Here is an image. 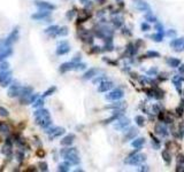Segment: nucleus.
<instances>
[{
  "label": "nucleus",
  "instance_id": "obj_9",
  "mask_svg": "<svg viewBox=\"0 0 184 172\" xmlns=\"http://www.w3.org/2000/svg\"><path fill=\"white\" fill-rule=\"evenodd\" d=\"M20 90H21V86L17 85V84H12L8 88V92L7 94L9 98H16V96L20 95Z\"/></svg>",
  "mask_w": 184,
  "mask_h": 172
},
{
  "label": "nucleus",
  "instance_id": "obj_38",
  "mask_svg": "<svg viewBox=\"0 0 184 172\" xmlns=\"http://www.w3.org/2000/svg\"><path fill=\"white\" fill-rule=\"evenodd\" d=\"M147 56H150V57H159V56H160V54H159L158 52L150 51V52H147Z\"/></svg>",
  "mask_w": 184,
  "mask_h": 172
},
{
  "label": "nucleus",
  "instance_id": "obj_43",
  "mask_svg": "<svg viewBox=\"0 0 184 172\" xmlns=\"http://www.w3.org/2000/svg\"><path fill=\"white\" fill-rule=\"evenodd\" d=\"M113 22H114V24L116 25V27H120L121 24H122V21L121 20H118V19H115V20H113Z\"/></svg>",
  "mask_w": 184,
  "mask_h": 172
},
{
  "label": "nucleus",
  "instance_id": "obj_29",
  "mask_svg": "<svg viewBox=\"0 0 184 172\" xmlns=\"http://www.w3.org/2000/svg\"><path fill=\"white\" fill-rule=\"evenodd\" d=\"M38 167H39V170H40V171H47V170H48L47 163L44 162V161H42V162L38 163Z\"/></svg>",
  "mask_w": 184,
  "mask_h": 172
},
{
  "label": "nucleus",
  "instance_id": "obj_24",
  "mask_svg": "<svg viewBox=\"0 0 184 172\" xmlns=\"http://www.w3.org/2000/svg\"><path fill=\"white\" fill-rule=\"evenodd\" d=\"M43 106H44V98H38L37 100H36L32 103V107H33V108H36V109H38V108H42Z\"/></svg>",
  "mask_w": 184,
  "mask_h": 172
},
{
  "label": "nucleus",
  "instance_id": "obj_41",
  "mask_svg": "<svg viewBox=\"0 0 184 172\" xmlns=\"http://www.w3.org/2000/svg\"><path fill=\"white\" fill-rule=\"evenodd\" d=\"M74 15H75V12H74V10H69V12L67 13V19H68V20H71V19H73V16H74Z\"/></svg>",
  "mask_w": 184,
  "mask_h": 172
},
{
  "label": "nucleus",
  "instance_id": "obj_47",
  "mask_svg": "<svg viewBox=\"0 0 184 172\" xmlns=\"http://www.w3.org/2000/svg\"><path fill=\"white\" fill-rule=\"evenodd\" d=\"M80 2H82V4H86V2H89V0H80Z\"/></svg>",
  "mask_w": 184,
  "mask_h": 172
},
{
  "label": "nucleus",
  "instance_id": "obj_36",
  "mask_svg": "<svg viewBox=\"0 0 184 172\" xmlns=\"http://www.w3.org/2000/svg\"><path fill=\"white\" fill-rule=\"evenodd\" d=\"M162 157H163V159L166 161V163H168V164H169L170 163V155L168 154L167 150H163V152H162Z\"/></svg>",
  "mask_w": 184,
  "mask_h": 172
},
{
  "label": "nucleus",
  "instance_id": "obj_25",
  "mask_svg": "<svg viewBox=\"0 0 184 172\" xmlns=\"http://www.w3.org/2000/svg\"><path fill=\"white\" fill-rule=\"evenodd\" d=\"M57 91V87L55 86H52V87H50L47 91H45L44 92V94H43V98H46V96H50V95H52L54 92Z\"/></svg>",
  "mask_w": 184,
  "mask_h": 172
},
{
  "label": "nucleus",
  "instance_id": "obj_1",
  "mask_svg": "<svg viewBox=\"0 0 184 172\" xmlns=\"http://www.w3.org/2000/svg\"><path fill=\"white\" fill-rule=\"evenodd\" d=\"M35 120H36V124H38L43 129H47L48 126H51L52 124V120H51V116L48 113L47 109H44V108H38L35 113Z\"/></svg>",
  "mask_w": 184,
  "mask_h": 172
},
{
  "label": "nucleus",
  "instance_id": "obj_49",
  "mask_svg": "<svg viewBox=\"0 0 184 172\" xmlns=\"http://www.w3.org/2000/svg\"><path fill=\"white\" fill-rule=\"evenodd\" d=\"M97 1H99V0H97Z\"/></svg>",
  "mask_w": 184,
  "mask_h": 172
},
{
  "label": "nucleus",
  "instance_id": "obj_27",
  "mask_svg": "<svg viewBox=\"0 0 184 172\" xmlns=\"http://www.w3.org/2000/svg\"><path fill=\"white\" fill-rule=\"evenodd\" d=\"M136 7L138 8V9H141V10L148 9V5H147L146 2H144V1H139V2H137Z\"/></svg>",
  "mask_w": 184,
  "mask_h": 172
},
{
  "label": "nucleus",
  "instance_id": "obj_19",
  "mask_svg": "<svg viewBox=\"0 0 184 172\" xmlns=\"http://www.w3.org/2000/svg\"><path fill=\"white\" fill-rule=\"evenodd\" d=\"M144 143H145V139H144V138H138L137 140L132 141L131 146L133 147V148H136V149H141V147H143V146H144Z\"/></svg>",
  "mask_w": 184,
  "mask_h": 172
},
{
  "label": "nucleus",
  "instance_id": "obj_14",
  "mask_svg": "<svg viewBox=\"0 0 184 172\" xmlns=\"http://www.w3.org/2000/svg\"><path fill=\"white\" fill-rule=\"evenodd\" d=\"M74 140H75V135L74 134H67L66 137L60 141V143L62 146H70V145H73Z\"/></svg>",
  "mask_w": 184,
  "mask_h": 172
},
{
  "label": "nucleus",
  "instance_id": "obj_28",
  "mask_svg": "<svg viewBox=\"0 0 184 172\" xmlns=\"http://www.w3.org/2000/svg\"><path fill=\"white\" fill-rule=\"evenodd\" d=\"M135 120H136L137 125H139V126H144L145 125V118L143 116H136Z\"/></svg>",
  "mask_w": 184,
  "mask_h": 172
},
{
  "label": "nucleus",
  "instance_id": "obj_20",
  "mask_svg": "<svg viewBox=\"0 0 184 172\" xmlns=\"http://www.w3.org/2000/svg\"><path fill=\"white\" fill-rule=\"evenodd\" d=\"M97 71H98V69H90V70H88V71L85 72L84 75H83V79H91L93 76H96V73H97Z\"/></svg>",
  "mask_w": 184,
  "mask_h": 172
},
{
  "label": "nucleus",
  "instance_id": "obj_40",
  "mask_svg": "<svg viewBox=\"0 0 184 172\" xmlns=\"http://www.w3.org/2000/svg\"><path fill=\"white\" fill-rule=\"evenodd\" d=\"M141 27H142L143 31H148V30L151 29V27H150L148 24H146V23H142V25H141Z\"/></svg>",
  "mask_w": 184,
  "mask_h": 172
},
{
  "label": "nucleus",
  "instance_id": "obj_22",
  "mask_svg": "<svg viewBox=\"0 0 184 172\" xmlns=\"http://www.w3.org/2000/svg\"><path fill=\"white\" fill-rule=\"evenodd\" d=\"M167 63H168V64H169L171 68H177V67H179V64H181V61H179L178 59L169 57V59L167 60Z\"/></svg>",
  "mask_w": 184,
  "mask_h": 172
},
{
  "label": "nucleus",
  "instance_id": "obj_2",
  "mask_svg": "<svg viewBox=\"0 0 184 172\" xmlns=\"http://www.w3.org/2000/svg\"><path fill=\"white\" fill-rule=\"evenodd\" d=\"M145 159H146V155H145V154L132 153L131 155L126 159V163H127V164H132V165H135V164H141V163L144 162Z\"/></svg>",
  "mask_w": 184,
  "mask_h": 172
},
{
  "label": "nucleus",
  "instance_id": "obj_23",
  "mask_svg": "<svg viewBox=\"0 0 184 172\" xmlns=\"http://www.w3.org/2000/svg\"><path fill=\"white\" fill-rule=\"evenodd\" d=\"M69 165H70V163L68 162H63V163H60L59 164V167H58V170L60 172H67L69 171Z\"/></svg>",
  "mask_w": 184,
  "mask_h": 172
},
{
  "label": "nucleus",
  "instance_id": "obj_3",
  "mask_svg": "<svg viewBox=\"0 0 184 172\" xmlns=\"http://www.w3.org/2000/svg\"><path fill=\"white\" fill-rule=\"evenodd\" d=\"M19 37H20V28L19 27H15V28L12 30V32L8 34V37L6 38V40H5L6 45L12 46L13 44L16 43V41L19 40Z\"/></svg>",
  "mask_w": 184,
  "mask_h": 172
},
{
  "label": "nucleus",
  "instance_id": "obj_13",
  "mask_svg": "<svg viewBox=\"0 0 184 172\" xmlns=\"http://www.w3.org/2000/svg\"><path fill=\"white\" fill-rule=\"evenodd\" d=\"M113 86H114V84L112 83V81H103V83H100L98 91L99 92H106V91H108V90H112V88H113Z\"/></svg>",
  "mask_w": 184,
  "mask_h": 172
},
{
  "label": "nucleus",
  "instance_id": "obj_39",
  "mask_svg": "<svg viewBox=\"0 0 184 172\" xmlns=\"http://www.w3.org/2000/svg\"><path fill=\"white\" fill-rule=\"evenodd\" d=\"M106 81V77H98V78H95L93 79V83L95 84H99V83H103V81Z\"/></svg>",
  "mask_w": 184,
  "mask_h": 172
},
{
  "label": "nucleus",
  "instance_id": "obj_12",
  "mask_svg": "<svg viewBox=\"0 0 184 172\" xmlns=\"http://www.w3.org/2000/svg\"><path fill=\"white\" fill-rule=\"evenodd\" d=\"M33 88L31 86H21L20 90V98H24V96H30L32 94Z\"/></svg>",
  "mask_w": 184,
  "mask_h": 172
},
{
  "label": "nucleus",
  "instance_id": "obj_30",
  "mask_svg": "<svg viewBox=\"0 0 184 172\" xmlns=\"http://www.w3.org/2000/svg\"><path fill=\"white\" fill-rule=\"evenodd\" d=\"M156 133L161 134V135H167V130H166L163 126L158 125V126H156Z\"/></svg>",
  "mask_w": 184,
  "mask_h": 172
},
{
  "label": "nucleus",
  "instance_id": "obj_8",
  "mask_svg": "<svg viewBox=\"0 0 184 172\" xmlns=\"http://www.w3.org/2000/svg\"><path fill=\"white\" fill-rule=\"evenodd\" d=\"M69 51H70V47H69L68 43L67 41H61L57 48V54L58 55H65L67 53H69Z\"/></svg>",
  "mask_w": 184,
  "mask_h": 172
},
{
  "label": "nucleus",
  "instance_id": "obj_15",
  "mask_svg": "<svg viewBox=\"0 0 184 172\" xmlns=\"http://www.w3.org/2000/svg\"><path fill=\"white\" fill-rule=\"evenodd\" d=\"M184 40L183 38H178V39H174L171 43H170V46L174 48V49H182L184 47Z\"/></svg>",
  "mask_w": 184,
  "mask_h": 172
},
{
  "label": "nucleus",
  "instance_id": "obj_33",
  "mask_svg": "<svg viewBox=\"0 0 184 172\" xmlns=\"http://www.w3.org/2000/svg\"><path fill=\"white\" fill-rule=\"evenodd\" d=\"M0 116H1V117H8V116H9V111L6 109L5 107H1V106H0Z\"/></svg>",
  "mask_w": 184,
  "mask_h": 172
},
{
  "label": "nucleus",
  "instance_id": "obj_16",
  "mask_svg": "<svg viewBox=\"0 0 184 172\" xmlns=\"http://www.w3.org/2000/svg\"><path fill=\"white\" fill-rule=\"evenodd\" d=\"M12 54H13V48H12V46L7 47L5 51L0 52V62H1V61H4V60L7 59V57H9Z\"/></svg>",
  "mask_w": 184,
  "mask_h": 172
},
{
  "label": "nucleus",
  "instance_id": "obj_17",
  "mask_svg": "<svg viewBox=\"0 0 184 172\" xmlns=\"http://www.w3.org/2000/svg\"><path fill=\"white\" fill-rule=\"evenodd\" d=\"M58 30H59V27H58V25H51V27H48V28L45 30V34H50L51 37H55L58 34Z\"/></svg>",
  "mask_w": 184,
  "mask_h": 172
},
{
  "label": "nucleus",
  "instance_id": "obj_42",
  "mask_svg": "<svg viewBox=\"0 0 184 172\" xmlns=\"http://www.w3.org/2000/svg\"><path fill=\"white\" fill-rule=\"evenodd\" d=\"M145 17H146L147 20H151V22H156V17H154L153 15H151V14H147L146 16H145Z\"/></svg>",
  "mask_w": 184,
  "mask_h": 172
},
{
  "label": "nucleus",
  "instance_id": "obj_18",
  "mask_svg": "<svg viewBox=\"0 0 184 172\" xmlns=\"http://www.w3.org/2000/svg\"><path fill=\"white\" fill-rule=\"evenodd\" d=\"M137 134V130L135 129V127H131V129L128 130V132L126 133V135H124V140L123 141H128V140H130V139H132L133 137H136Z\"/></svg>",
  "mask_w": 184,
  "mask_h": 172
},
{
  "label": "nucleus",
  "instance_id": "obj_5",
  "mask_svg": "<svg viewBox=\"0 0 184 172\" xmlns=\"http://www.w3.org/2000/svg\"><path fill=\"white\" fill-rule=\"evenodd\" d=\"M35 6L38 7L39 9H45V10H54L55 6L52 5L48 1H44V0H36L35 1Z\"/></svg>",
  "mask_w": 184,
  "mask_h": 172
},
{
  "label": "nucleus",
  "instance_id": "obj_7",
  "mask_svg": "<svg viewBox=\"0 0 184 172\" xmlns=\"http://www.w3.org/2000/svg\"><path fill=\"white\" fill-rule=\"evenodd\" d=\"M76 66H77V62H74V61H71V62H66V63H62L60 68H59V70L60 72H67V71H70V70H76Z\"/></svg>",
  "mask_w": 184,
  "mask_h": 172
},
{
  "label": "nucleus",
  "instance_id": "obj_48",
  "mask_svg": "<svg viewBox=\"0 0 184 172\" xmlns=\"http://www.w3.org/2000/svg\"><path fill=\"white\" fill-rule=\"evenodd\" d=\"M116 1H120V0H116Z\"/></svg>",
  "mask_w": 184,
  "mask_h": 172
},
{
  "label": "nucleus",
  "instance_id": "obj_37",
  "mask_svg": "<svg viewBox=\"0 0 184 172\" xmlns=\"http://www.w3.org/2000/svg\"><path fill=\"white\" fill-rule=\"evenodd\" d=\"M10 84H12V76L8 77L4 83H1V86H2V87H7V86H9Z\"/></svg>",
  "mask_w": 184,
  "mask_h": 172
},
{
  "label": "nucleus",
  "instance_id": "obj_6",
  "mask_svg": "<svg viewBox=\"0 0 184 172\" xmlns=\"http://www.w3.org/2000/svg\"><path fill=\"white\" fill-rule=\"evenodd\" d=\"M50 15H51V10L42 9L40 12L35 13V14L31 15V19H32L33 21H40V20H46Z\"/></svg>",
  "mask_w": 184,
  "mask_h": 172
},
{
  "label": "nucleus",
  "instance_id": "obj_26",
  "mask_svg": "<svg viewBox=\"0 0 184 172\" xmlns=\"http://www.w3.org/2000/svg\"><path fill=\"white\" fill-rule=\"evenodd\" d=\"M67 34H68V28H67V27L59 28L57 36H61V37H63V36H67Z\"/></svg>",
  "mask_w": 184,
  "mask_h": 172
},
{
  "label": "nucleus",
  "instance_id": "obj_21",
  "mask_svg": "<svg viewBox=\"0 0 184 172\" xmlns=\"http://www.w3.org/2000/svg\"><path fill=\"white\" fill-rule=\"evenodd\" d=\"M10 76H12V71H9V70L0 71V85H1V83H4V81H5L6 79Z\"/></svg>",
  "mask_w": 184,
  "mask_h": 172
},
{
  "label": "nucleus",
  "instance_id": "obj_4",
  "mask_svg": "<svg viewBox=\"0 0 184 172\" xmlns=\"http://www.w3.org/2000/svg\"><path fill=\"white\" fill-rule=\"evenodd\" d=\"M45 132L50 135V139H54L65 133V129H63V127H60V126H53V127H50V126H48Z\"/></svg>",
  "mask_w": 184,
  "mask_h": 172
},
{
  "label": "nucleus",
  "instance_id": "obj_45",
  "mask_svg": "<svg viewBox=\"0 0 184 172\" xmlns=\"http://www.w3.org/2000/svg\"><path fill=\"white\" fill-rule=\"evenodd\" d=\"M178 70H179V72H181V73H184V66H179Z\"/></svg>",
  "mask_w": 184,
  "mask_h": 172
},
{
  "label": "nucleus",
  "instance_id": "obj_46",
  "mask_svg": "<svg viewBox=\"0 0 184 172\" xmlns=\"http://www.w3.org/2000/svg\"><path fill=\"white\" fill-rule=\"evenodd\" d=\"M167 34H168V36H174L175 31H174V30H170V31H168V32H167Z\"/></svg>",
  "mask_w": 184,
  "mask_h": 172
},
{
  "label": "nucleus",
  "instance_id": "obj_35",
  "mask_svg": "<svg viewBox=\"0 0 184 172\" xmlns=\"http://www.w3.org/2000/svg\"><path fill=\"white\" fill-rule=\"evenodd\" d=\"M16 159H17V162L19 163H22L24 159V154L22 150H19L17 153H16Z\"/></svg>",
  "mask_w": 184,
  "mask_h": 172
},
{
  "label": "nucleus",
  "instance_id": "obj_32",
  "mask_svg": "<svg viewBox=\"0 0 184 172\" xmlns=\"http://www.w3.org/2000/svg\"><path fill=\"white\" fill-rule=\"evenodd\" d=\"M151 38L153 39L154 41H162V38H163V34H161V32H160V34L158 32V34H152Z\"/></svg>",
  "mask_w": 184,
  "mask_h": 172
},
{
  "label": "nucleus",
  "instance_id": "obj_11",
  "mask_svg": "<svg viewBox=\"0 0 184 172\" xmlns=\"http://www.w3.org/2000/svg\"><path fill=\"white\" fill-rule=\"evenodd\" d=\"M129 123H130L129 120L126 118V117H123V118H120L118 120L116 124H114V127H115V130H124L129 125Z\"/></svg>",
  "mask_w": 184,
  "mask_h": 172
},
{
  "label": "nucleus",
  "instance_id": "obj_44",
  "mask_svg": "<svg viewBox=\"0 0 184 172\" xmlns=\"http://www.w3.org/2000/svg\"><path fill=\"white\" fill-rule=\"evenodd\" d=\"M156 29L158 30V31H160V32H161V31H162V24H156Z\"/></svg>",
  "mask_w": 184,
  "mask_h": 172
},
{
  "label": "nucleus",
  "instance_id": "obj_31",
  "mask_svg": "<svg viewBox=\"0 0 184 172\" xmlns=\"http://www.w3.org/2000/svg\"><path fill=\"white\" fill-rule=\"evenodd\" d=\"M0 132L1 133H7L9 132V126L5 123H0Z\"/></svg>",
  "mask_w": 184,
  "mask_h": 172
},
{
  "label": "nucleus",
  "instance_id": "obj_10",
  "mask_svg": "<svg viewBox=\"0 0 184 172\" xmlns=\"http://www.w3.org/2000/svg\"><path fill=\"white\" fill-rule=\"evenodd\" d=\"M123 96V92L121 90H114L113 92H111L108 95H106V99L109 101L118 100Z\"/></svg>",
  "mask_w": 184,
  "mask_h": 172
},
{
  "label": "nucleus",
  "instance_id": "obj_34",
  "mask_svg": "<svg viewBox=\"0 0 184 172\" xmlns=\"http://www.w3.org/2000/svg\"><path fill=\"white\" fill-rule=\"evenodd\" d=\"M8 69H9V63L6 62V61H1V62H0V71L8 70Z\"/></svg>",
  "mask_w": 184,
  "mask_h": 172
}]
</instances>
